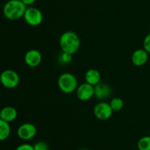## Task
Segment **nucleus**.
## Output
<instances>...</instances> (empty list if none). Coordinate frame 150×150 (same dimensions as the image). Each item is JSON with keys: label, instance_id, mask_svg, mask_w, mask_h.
<instances>
[{"label": "nucleus", "instance_id": "f257e3e1", "mask_svg": "<svg viewBox=\"0 0 150 150\" xmlns=\"http://www.w3.org/2000/svg\"><path fill=\"white\" fill-rule=\"evenodd\" d=\"M59 45L63 52L74 54L80 49L81 41L79 35L72 31L63 32L59 38Z\"/></svg>", "mask_w": 150, "mask_h": 150}, {"label": "nucleus", "instance_id": "f03ea898", "mask_svg": "<svg viewBox=\"0 0 150 150\" xmlns=\"http://www.w3.org/2000/svg\"><path fill=\"white\" fill-rule=\"evenodd\" d=\"M26 7L21 0H9L4 4L3 14L9 20H18L23 17Z\"/></svg>", "mask_w": 150, "mask_h": 150}, {"label": "nucleus", "instance_id": "7ed1b4c3", "mask_svg": "<svg viewBox=\"0 0 150 150\" xmlns=\"http://www.w3.org/2000/svg\"><path fill=\"white\" fill-rule=\"evenodd\" d=\"M58 87L64 94H71L76 91L78 86V80L76 76L71 73L65 72L59 76L57 81Z\"/></svg>", "mask_w": 150, "mask_h": 150}, {"label": "nucleus", "instance_id": "20e7f679", "mask_svg": "<svg viewBox=\"0 0 150 150\" xmlns=\"http://www.w3.org/2000/svg\"><path fill=\"white\" fill-rule=\"evenodd\" d=\"M0 82L4 88L13 89L18 85L20 82V76L14 70L6 69L0 74Z\"/></svg>", "mask_w": 150, "mask_h": 150}, {"label": "nucleus", "instance_id": "39448f33", "mask_svg": "<svg viewBox=\"0 0 150 150\" xmlns=\"http://www.w3.org/2000/svg\"><path fill=\"white\" fill-rule=\"evenodd\" d=\"M23 18L27 24L32 26H39L43 21V15L41 10L32 6L26 7Z\"/></svg>", "mask_w": 150, "mask_h": 150}, {"label": "nucleus", "instance_id": "423d86ee", "mask_svg": "<svg viewBox=\"0 0 150 150\" xmlns=\"http://www.w3.org/2000/svg\"><path fill=\"white\" fill-rule=\"evenodd\" d=\"M93 112L95 117L99 120L102 121L109 119L112 116L113 113H114L109 103H107L103 101H100L95 104V106L94 107Z\"/></svg>", "mask_w": 150, "mask_h": 150}, {"label": "nucleus", "instance_id": "0eeeda50", "mask_svg": "<svg viewBox=\"0 0 150 150\" xmlns=\"http://www.w3.org/2000/svg\"><path fill=\"white\" fill-rule=\"evenodd\" d=\"M37 134V128L35 124L29 122L22 124L17 129V135L20 139L29 141L35 138Z\"/></svg>", "mask_w": 150, "mask_h": 150}, {"label": "nucleus", "instance_id": "6e6552de", "mask_svg": "<svg viewBox=\"0 0 150 150\" xmlns=\"http://www.w3.org/2000/svg\"><path fill=\"white\" fill-rule=\"evenodd\" d=\"M76 93L79 100L83 101H88L95 95L94 86L86 83V82H84L78 86Z\"/></svg>", "mask_w": 150, "mask_h": 150}, {"label": "nucleus", "instance_id": "1a4fd4ad", "mask_svg": "<svg viewBox=\"0 0 150 150\" xmlns=\"http://www.w3.org/2000/svg\"><path fill=\"white\" fill-rule=\"evenodd\" d=\"M42 54L37 49H29L24 55V62L26 66L31 68L37 67L42 62Z\"/></svg>", "mask_w": 150, "mask_h": 150}, {"label": "nucleus", "instance_id": "9d476101", "mask_svg": "<svg viewBox=\"0 0 150 150\" xmlns=\"http://www.w3.org/2000/svg\"><path fill=\"white\" fill-rule=\"evenodd\" d=\"M94 91H95L94 96L101 101L111 96L112 94V89L111 86L104 82H99L98 85L94 86Z\"/></svg>", "mask_w": 150, "mask_h": 150}, {"label": "nucleus", "instance_id": "9b49d317", "mask_svg": "<svg viewBox=\"0 0 150 150\" xmlns=\"http://www.w3.org/2000/svg\"><path fill=\"white\" fill-rule=\"evenodd\" d=\"M148 59H149V53L144 48L135 50L131 56L132 63L137 67H140L146 64Z\"/></svg>", "mask_w": 150, "mask_h": 150}, {"label": "nucleus", "instance_id": "f8f14e48", "mask_svg": "<svg viewBox=\"0 0 150 150\" xmlns=\"http://www.w3.org/2000/svg\"><path fill=\"white\" fill-rule=\"evenodd\" d=\"M17 116V110L15 107H11V106L4 107L0 110V119L1 120L8 122V123L16 120Z\"/></svg>", "mask_w": 150, "mask_h": 150}, {"label": "nucleus", "instance_id": "ddd939ff", "mask_svg": "<svg viewBox=\"0 0 150 150\" xmlns=\"http://www.w3.org/2000/svg\"><path fill=\"white\" fill-rule=\"evenodd\" d=\"M84 79L85 82L92 85V86H95L99 82H100V73L97 69H90L86 71V72L85 73Z\"/></svg>", "mask_w": 150, "mask_h": 150}, {"label": "nucleus", "instance_id": "4468645a", "mask_svg": "<svg viewBox=\"0 0 150 150\" xmlns=\"http://www.w3.org/2000/svg\"><path fill=\"white\" fill-rule=\"evenodd\" d=\"M11 132L10 123L0 119V141L7 140Z\"/></svg>", "mask_w": 150, "mask_h": 150}, {"label": "nucleus", "instance_id": "2eb2a0df", "mask_svg": "<svg viewBox=\"0 0 150 150\" xmlns=\"http://www.w3.org/2000/svg\"><path fill=\"white\" fill-rule=\"evenodd\" d=\"M110 106L114 112H118L124 107V101L120 97H114L109 102Z\"/></svg>", "mask_w": 150, "mask_h": 150}, {"label": "nucleus", "instance_id": "dca6fc26", "mask_svg": "<svg viewBox=\"0 0 150 150\" xmlns=\"http://www.w3.org/2000/svg\"><path fill=\"white\" fill-rule=\"evenodd\" d=\"M139 150H150V135H146L139 140L137 143Z\"/></svg>", "mask_w": 150, "mask_h": 150}, {"label": "nucleus", "instance_id": "f3484780", "mask_svg": "<svg viewBox=\"0 0 150 150\" xmlns=\"http://www.w3.org/2000/svg\"><path fill=\"white\" fill-rule=\"evenodd\" d=\"M35 150H49V146L45 141H38L33 145Z\"/></svg>", "mask_w": 150, "mask_h": 150}, {"label": "nucleus", "instance_id": "a211bd4d", "mask_svg": "<svg viewBox=\"0 0 150 150\" xmlns=\"http://www.w3.org/2000/svg\"><path fill=\"white\" fill-rule=\"evenodd\" d=\"M72 56H73L72 54H68V53L63 52L62 54L60 55L59 60H61V62L62 63H65V64H67V63H70V62L72 61V59H73Z\"/></svg>", "mask_w": 150, "mask_h": 150}, {"label": "nucleus", "instance_id": "6ab92c4d", "mask_svg": "<svg viewBox=\"0 0 150 150\" xmlns=\"http://www.w3.org/2000/svg\"><path fill=\"white\" fill-rule=\"evenodd\" d=\"M143 46L144 49L150 54V33L148 34L144 39Z\"/></svg>", "mask_w": 150, "mask_h": 150}, {"label": "nucleus", "instance_id": "aec40b11", "mask_svg": "<svg viewBox=\"0 0 150 150\" xmlns=\"http://www.w3.org/2000/svg\"><path fill=\"white\" fill-rule=\"evenodd\" d=\"M15 150H35L33 146L29 144H22L18 146Z\"/></svg>", "mask_w": 150, "mask_h": 150}, {"label": "nucleus", "instance_id": "412c9836", "mask_svg": "<svg viewBox=\"0 0 150 150\" xmlns=\"http://www.w3.org/2000/svg\"><path fill=\"white\" fill-rule=\"evenodd\" d=\"M21 1L26 7H30L36 1V0H21Z\"/></svg>", "mask_w": 150, "mask_h": 150}, {"label": "nucleus", "instance_id": "4be33fe9", "mask_svg": "<svg viewBox=\"0 0 150 150\" xmlns=\"http://www.w3.org/2000/svg\"><path fill=\"white\" fill-rule=\"evenodd\" d=\"M79 150H89V149H86V148H83V149H80Z\"/></svg>", "mask_w": 150, "mask_h": 150}, {"label": "nucleus", "instance_id": "5701e85b", "mask_svg": "<svg viewBox=\"0 0 150 150\" xmlns=\"http://www.w3.org/2000/svg\"></svg>", "mask_w": 150, "mask_h": 150}]
</instances>
